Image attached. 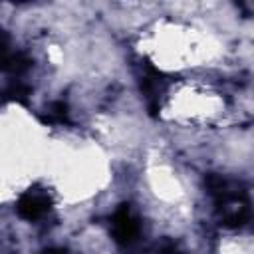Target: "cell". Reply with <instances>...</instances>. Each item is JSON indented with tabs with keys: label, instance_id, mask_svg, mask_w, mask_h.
Returning a JSON list of instances; mask_svg holds the SVG:
<instances>
[{
	"label": "cell",
	"instance_id": "4",
	"mask_svg": "<svg viewBox=\"0 0 254 254\" xmlns=\"http://www.w3.org/2000/svg\"><path fill=\"white\" fill-rule=\"evenodd\" d=\"M8 95H10V99H16L20 103H26L28 101V95H30V87L24 85V83H16V85H12L8 89Z\"/></svg>",
	"mask_w": 254,
	"mask_h": 254
},
{
	"label": "cell",
	"instance_id": "2",
	"mask_svg": "<svg viewBox=\"0 0 254 254\" xmlns=\"http://www.w3.org/2000/svg\"><path fill=\"white\" fill-rule=\"evenodd\" d=\"M139 226L129 214L127 204H119V208L113 214V238L119 244H131L137 238Z\"/></svg>",
	"mask_w": 254,
	"mask_h": 254
},
{
	"label": "cell",
	"instance_id": "1",
	"mask_svg": "<svg viewBox=\"0 0 254 254\" xmlns=\"http://www.w3.org/2000/svg\"><path fill=\"white\" fill-rule=\"evenodd\" d=\"M50 204H52L50 196H48L46 192L34 189V190H28V192H24V194L20 196V200H18V204H16V210H18V214H20L22 218H26V220H36V218L44 216V214L50 210Z\"/></svg>",
	"mask_w": 254,
	"mask_h": 254
},
{
	"label": "cell",
	"instance_id": "3",
	"mask_svg": "<svg viewBox=\"0 0 254 254\" xmlns=\"http://www.w3.org/2000/svg\"><path fill=\"white\" fill-rule=\"evenodd\" d=\"M48 123H65L67 121V105L64 101H54L48 109V115L42 117Z\"/></svg>",
	"mask_w": 254,
	"mask_h": 254
}]
</instances>
